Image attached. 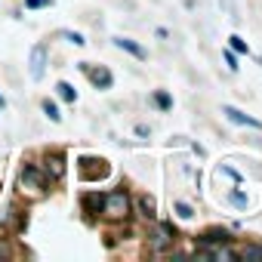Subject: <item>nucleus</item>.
<instances>
[{
  "instance_id": "1",
  "label": "nucleus",
  "mask_w": 262,
  "mask_h": 262,
  "mask_svg": "<svg viewBox=\"0 0 262 262\" xmlns=\"http://www.w3.org/2000/svg\"><path fill=\"white\" fill-rule=\"evenodd\" d=\"M99 213H102L108 222H126L129 213H133V201H129V194H126L123 188H114V191H108V194L102 198Z\"/></svg>"
},
{
  "instance_id": "2",
  "label": "nucleus",
  "mask_w": 262,
  "mask_h": 262,
  "mask_svg": "<svg viewBox=\"0 0 262 262\" xmlns=\"http://www.w3.org/2000/svg\"><path fill=\"white\" fill-rule=\"evenodd\" d=\"M47 185H50V176L43 173L40 164H25L22 173H19V191L28 194V198H43L47 194Z\"/></svg>"
},
{
  "instance_id": "3",
  "label": "nucleus",
  "mask_w": 262,
  "mask_h": 262,
  "mask_svg": "<svg viewBox=\"0 0 262 262\" xmlns=\"http://www.w3.org/2000/svg\"><path fill=\"white\" fill-rule=\"evenodd\" d=\"M111 173V167L102 161V158H83L80 161V176L86 179V182H99V179H105Z\"/></svg>"
},
{
  "instance_id": "4",
  "label": "nucleus",
  "mask_w": 262,
  "mask_h": 262,
  "mask_svg": "<svg viewBox=\"0 0 262 262\" xmlns=\"http://www.w3.org/2000/svg\"><path fill=\"white\" fill-rule=\"evenodd\" d=\"M40 167H43V173L50 176V182H53V179H62V176H65V155L50 151V155L43 158V164H40Z\"/></svg>"
},
{
  "instance_id": "5",
  "label": "nucleus",
  "mask_w": 262,
  "mask_h": 262,
  "mask_svg": "<svg viewBox=\"0 0 262 262\" xmlns=\"http://www.w3.org/2000/svg\"><path fill=\"white\" fill-rule=\"evenodd\" d=\"M80 71L90 77V83H93L96 90H108V86L114 83V77H111L108 68H86V65H80Z\"/></svg>"
},
{
  "instance_id": "6",
  "label": "nucleus",
  "mask_w": 262,
  "mask_h": 262,
  "mask_svg": "<svg viewBox=\"0 0 262 262\" xmlns=\"http://www.w3.org/2000/svg\"><path fill=\"white\" fill-rule=\"evenodd\" d=\"M43 71H47V50H43V47H34V50H31V77L40 80Z\"/></svg>"
},
{
  "instance_id": "7",
  "label": "nucleus",
  "mask_w": 262,
  "mask_h": 262,
  "mask_svg": "<svg viewBox=\"0 0 262 262\" xmlns=\"http://www.w3.org/2000/svg\"><path fill=\"white\" fill-rule=\"evenodd\" d=\"M222 114H225L231 123H247V126H253V129H259V126H262L256 117H247L244 111H237V108H231V105H225V108H222Z\"/></svg>"
},
{
  "instance_id": "8",
  "label": "nucleus",
  "mask_w": 262,
  "mask_h": 262,
  "mask_svg": "<svg viewBox=\"0 0 262 262\" xmlns=\"http://www.w3.org/2000/svg\"><path fill=\"white\" fill-rule=\"evenodd\" d=\"M170 244H173V231H170L167 225H161V228L151 234V250H155V253H161V250H167Z\"/></svg>"
},
{
  "instance_id": "9",
  "label": "nucleus",
  "mask_w": 262,
  "mask_h": 262,
  "mask_svg": "<svg viewBox=\"0 0 262 262\" xmlns=\"http://www.w3.org/2000/svg\"><path fill=\"white\" fill-rule=\"evenodd\" d=\"M114 43H117L120 50H126L129 56H136V59H145V50H142L139 43H133V40H126V37H114Z\"/></svg>"
},
{
  "instance_id": "10",
  "label": "nucleus",
  "mask_w": 262,
  "mask_h": 262,
  "mask_svg": "<svg viewBox=\"0 0 262 262\" xmlns=\"http://www.w3.org/2000/svg\"><path fill=\"white\" fill-rule=\"evenodd\" d=\"M56 93H59V99H62V102H68V105L77 99L74 86H71V83H65V80H59V83H56Z\"/></svg>"
},
{
  "instance_id": "11",
  "label": "nucleus",
  "mask_w": 262,
  "mask_h": 262,
  "mask_svg": "<svg viewBox=\"0 0 262 262\" xmlns=\"http://www.w3.org/2000/svg\"><path fill=\"white\" fill-rule=\"evenodd\" d=\"M139 210H142V216H145V219H155V216H158V207H155V198H148V194H142V198H139Z\"/></svg>"
},
{
  "instance_id": "12",
  "label": "nucleus",
  "mask_w": 262,
  "mask_h": 262,
  "mask_svg": "<svg viewBox=\"0 0 262 262\" xmlns=\"http://www.w3.org/2000/svg\"><path fill=\"white\" fill-rule=\"evenodd\" d=\"M201 244H228V231L213 228V231H207V234L201 237Z\"/></svg>"
},
{
  "instance_id": "13",
  "label": "nucleus",
  "mask_w": 262,
  "mask_h": 262,
  "mask_svg": "<svg viewBox=\"0 0 262 262\" xmlns=\"http://www.w3.org/2000/svg\"><path fill=\"white\" fill-rule=\"evenodd\" d=\"M43 114H47L53 123H59V120H62V114H59V105H56L53 99H43Z\"/></svg>"
},
{
  "instance_id": "14",
  "label": "nucleus",
  "mask_w": 262,
  "mask_h": 262,
  "mask_svg": "<svg viewBox=\"0 0 262 262\" xmlns=\"http://www.w3.org/2000/svg\"><path fill=\"white\" fill-rule=\"evenodd\" d=\"M62 37H65V40H71L74 47H83V43H86V40H83V34H77V31H62Z\"/></svg>"
},
{
  "instance_id": "15",
  "label": "nucleus",
  "mask_w": 262,
  "mask_h": 262,
  "mask_svg": "<svg viewBox=\"0 0 262 262\" xmlns=\"http://www.w3.org/2000/svg\"><path fill=\"white\" fill-rule=\"evenodd\" d=\"M228 40H231V50H234V53H247V40H244V37H237V34H231Z\"/></svg>"
},
{
  "instance_id": "16",
  "label": "nucleus",
  "mask_w": 262,
  "mask_h": 262,
  "mask_svg": "<svg viewBox=\"0 0 262 262\" xmlns=\"http://www.w3.org/2000/svg\"><path fill=\"white\" fill-rule=\"evenodd\" d=\"M155 105H158V108H164V111H167V108H170V105H173V99H170V96H167V93H155Z\"/></svg>"
},
{
  "instance_id": "17",
  "label": "nucleus",
  "mask_w": 262,
  "mask_h": 262,
  "mask_svg": "<svg viewBox=\"0 0 262 262\" xmlns=\"http://www.w3.org/2000/svg\"><path fill=\"white\" fill-rule=\"evenodd\" d=\"M83 207H90L93 213H99V207H102V198H99V194H90V198H83Z\"/></svg>"
},
{
  "instance_id": "18",
  "label": "nucleus",
  "mask_w": 262,
  "mask_h": 262,
  "mask_svg": "<svg viewBox=\"0 0 262 262\" xmlns=\"http://www.w3.org/2000/svg\"><path fill=\"white\" fill-rule=\"evenodd\" d=\"M28 10H43V7H53V0H25Z\"/></svg>"
},
{
  "instance_id": "19",
  "label": "nucleus",
  "mask_w": 262,
  "mask_h": 262,
  "mask_svg": "<svg viewBox=\"0 0 262 262\" xmlns=\"http://www.w3.org/2000/svg\"><path fill=\"white\" fill-rule=\"evenodd\" d=\"M225 65H228V71H237V56H234V50H225Z\"/></svg>"
},
{
  "instance_id": "20",
  "label": "nucleus",
  "mask_w": 262,
  "mask_h": 262,
  "mask_svg": "<svg viewBox=\"0 0 262 262\" xmlns=\"http://www.w3.org/2000/svg\"><path fill=\"white\" fill-rule=\"evenodd\" d=\"M176 213H179V216H182V219H191V216H194V210H191V207H188V204H182V201H179V204H176Z\"/></svg>"
},
{
  "instance_id": "21",
  "label": "nucleus",
  "mask_w": 262,
  "mask_h": 262,
  "mask_svg": "<svg viewBox=\"0 0 262 262\" xmlns=\"http://www.w3.org/2000/svg\"><path fill=\"white\" fill-rule=\"evenodd\" d=\"M231 204L234 207H247V194L244 191H231Z\"/></svg>"
},
{
  "instance_id": "22",
  "label": "nucleus",
  "mask_w": 262,
  "mask_h": 262,
  "mask_svg": "<svg viewBox=\"0 0 262 262\" xmlns=\"http://www.w3.org/2000/svg\"><path fill=\"white\" fill-rule=\"evenodd\" d=\"M244 256H247V259H256V256H262V247H247Z\"/></svg>"
},
{
  "instance_id": "23",
  "label": "nucleus",
  "mask_w": 262,
  "mask_h": 262,
  "mask_svg": "<svg viewBox=\"0 0 262 262\" xmlns=\"http://www.w3.org/2000/svg\"><path fill=\"white\" fill-rule=\"evenodd\" d=\"M4 256H13V247H7V244H0V259Z\"/></svg>"
},
{
  "instance_id": "24",
  "label": "nucleus",
  "mask_w": 262,
  "mask_h": 262,
  "mask_svg": "<svg viewBox=\"0 0 262 262\" xmlns=\"http://www.w3.org/2000/svg\"><path fill=\"white\" fill-rule=\"evenodd\" d=\"M0 105H4V96H0Z\"/></svg>"
}]
</instances>
